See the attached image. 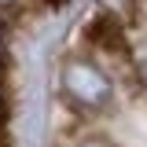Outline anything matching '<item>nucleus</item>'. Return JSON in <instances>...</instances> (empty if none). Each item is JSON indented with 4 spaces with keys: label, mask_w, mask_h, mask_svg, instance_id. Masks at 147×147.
<instances>
[{
    "label": "nucleus",
    "mask_w": 147,
    "mask_h": 147,
    "mask_svg": "<svg viewBox=\"0 0 147 147\" xmlns=\"http://www.w3.org/2000/svg\"><path fill=\"white\" fill-rule=\"evenodd\" d=\"M63 99L81 114H107L114 107V77L92 55H66L59 66Z\"/></svg>",
    "instance_id": "nucleus-1"
},
{
    "label": "nucleus",
    "mask_w": 147,
    "mask_h": 147,
    "mask_svg": "<svg viewBox=\"0 0 147 147\" xmlns=\"http://www.w3.org/2000/svg\"><path fill=\"white\" fill-rule=\"evenodd\" d=\"M85 44L99 48V52H129V48H132L125 40V26H121L118 18L103 15V11L85 26Z\"/></svg>",
    "instance_id": "nucleus-2"
},
{
    "label": "nucleus",
    "mask_w": 147,
    "mask_h": 147,
    "mask_svg": "<svg viewBox=\"0 0 147 147\" xmlns=\"http://www.w3.org/2000/svg\"><path fill=\"white\" fill-rule=\"evenodd\" d=\"M99 7H103V15L118 18L121 26H125L129 18L136 15V0H99Z\"/></svg>",
    "instance_id": "nucleus-3"
},
{
    "label": "nucleus",
    "mask_w": 147,
    "mask_h": 147,
    "mask_svg": "<svg viewBox=\"0 0 147 147\" xmlns=\"http://www.w3.org/2000/svg\"><path fill=\"white\" fill-rule=\"evenodd\" d=\"M129 63H132L136 81L147 88V40H140V44H132V48H129Z\"/></svg>",
    "instance_id": "nucleus-4"
},
{
    "label": "nucleus",
    "mask_w": 147,
    "mask_h": 147,
    "mask_svg": "<svg viewBox=\"0 0 147 147\" xmlns=\"http://www.w3.org/2000/svg\"><path fill=\"white\" fill-rule=\"evenodd\" d=\"M74 147H118L110 136H103V132H85L81 140H74Z\"/></svg>",
    "instance_id": "nucleus-5"
},
{
    "label": "nucleus",
    "mask_w": 147,
    "mask_h": 147,
    "mask_svg": "<svg viewBox=\"0 0 147 147\" xmlns=\"http://www.w3.org/2000/svg\"><path fill=\"white\" fill-rule=\"evenodd\" d=\"M7 118H11V103H7V96H4V88H0V132L7 129Z\"/></svg>",
    "instance_id": "nucleus-6"
},
{
    "label": "nucleus",
    "mask_w": 147,
    "mask_h": 147,
    "mask_svg": "<svg viewBox=\"0 0 147 147\" xmlns=\"http://www.w3.org/2000/svg\"><path fill=\"white\" fill-rule=\"evenodd\" d=\"M7 70V37H4V30H0V74Z\"/></svg>",
    "instance_id": "nucleus-7"
},
{
    "label": "nucleus",
    "mask_w": 147,
    "mask_h": 147,
    "mask_svg": "<svg viewBox=\"0 0 147 147\" xmlns=\"http://www.w3.org/2000/svg\"><path fill=\"white\" fill-rule=\"evenodd\" d=\"M70 0H44V7H52V11H59V7H66Z\"/></svg>",
    "instance_id": "nucleus-8"
},
{
    "label": "nucleus",
    "mask_w": 147,
    "mask_h": 147,
    "mask_svg": "<svg viewBox=\"0 0 147 147\" xmlns=\"http://www.w3.org/2000/svg\"><path fill=\"white\" fill-rule=\"evenodd\" d=\"M15 4H22V0H0V11H11Z\"/></svg>",
    "instance_id": "nucleus-9"
}]
</instances>
